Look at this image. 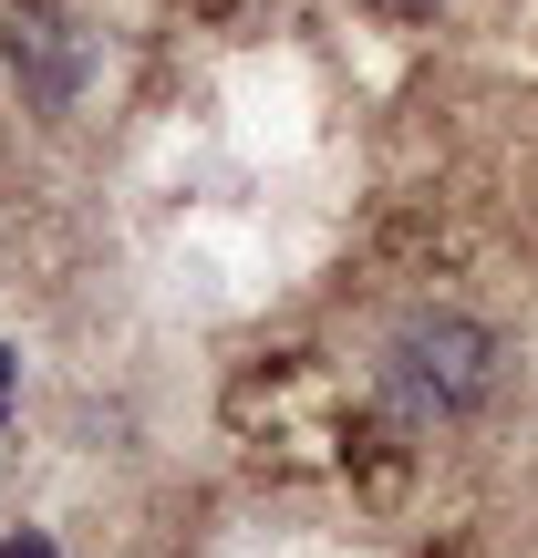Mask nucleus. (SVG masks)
<instances>
[{"mask_svg": "<svg viewBox=\"0 0 538 558\" xmlns=\"http://www.w3.org/2000/svg\"><path fill=\"white\" fill-rule=\"evenodd\" d=\"M373 383H383V403H394V424L435 435V424H466V414H487V403H498L507 341L487 331L477 311H415L394 341H383Z\"/></svg>", "mask_w": 538, "mask_h": 558, "instance_id": "obj_1", "label": "nucleus"}, {"mask_svg": "<svg viewBox=\"0 0 538 558\" xmlns=\"http://www.w3.org/2000/svg\"><path fill=\"white\" fill-rule=\"evenodd\" d=\"M0 414H11V352H0Z\"/></svg>", "mask_w": 538, "mask_h": 558, "instance_id": "obj_4", "label": "nucleus"}, {"mask_svg": "<svg viewBox=\"0 0 538 558\" xmlns=\"http://www.w3.org/2000/svg\"><path fill=\"white\" fill-rule=\"evenodd\" d=\"M0 52H11V83H21V104H32V114H73L83 83H94V41H83V21L52 11V0H11Z\"/></svg>", "mask_w": 538, "mask_h": 558, "instance_id": "obj_2", "label": "nucleus"}, {"mask_svg": "<svg viewBox=\"0 0 538 558\" xmlns=\"http://www.w3.org/2000/svg\"><path fill=\"white\" fill-rule=\"evenodd\" d=\"M0 558H62V548L41 538V527H21V538H0Z\"/></svg>", "mask_w": 538, "mask_h": 558, "instance_id": "obj_3", "label": "nucleus"}, {"mask_svg": "<svg viewBox=\"0 0 538 558\" xmlns=\"http://www.w3.org/2000/svg\"><path fill=\"white\" fill-rule=\"evenodd\" d=\"M383 11H435V0H383Z\"/></svg>", "mask_w": 538, "mask_h": 558, "instance_id": "obj_5", "label": "nucleus"}]
</instances>
